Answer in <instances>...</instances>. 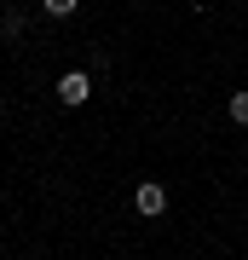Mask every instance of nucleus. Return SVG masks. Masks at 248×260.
<instances>
[{
	"label": "nucleus",
	"instance_id": "obj_3",
	"mask_svg": "<svg viewBox=\"0 0 248 260\" xmlns=\"http://www.w3.org/2000/svg\"><path fill=\"white\" fill-rule=\"evenodd\" d=\"M231 121H237V127H248V93H231Z\"/></svg>",
	"mask_w": 248,
	"mask_h": 260
},
{
	"label": "nucleus",
	"instance_id": "obj_4",
	"mask_svg": "<svg viewBox=\"0 0 248 260\" xmlns=\"http://www.w3.org/2000/svg\"><path fill=\"white\" fill-rule=\"evenodd\" d=\"M41 6H46V12H52V18H69V12H75V6H81V0H41Z\"/></svg>",
	"mask_w": 248,
	"mask_h": 260
},
{
	"label": "nucleus",
	"instance_id": "obj_1",
	"mask_svg": "<svg viewBox=\"0 0 248 260\" xmlns=\"http://www.w3.org/2000/svg\"><path fill=\"white\" fill-rule=\"evenodd\" d=\"M133 203H138V214H150V220H156V214H167V185H156V179H145V185L133 191Z\"/></svg>",
	"mask_w": 248,
	"mask_h": 260
},
{
	"label": "nucleus",
	"instance_id": "obj_2",
	"mask_svg": "<svg viewBox=\"0 0 248 260\" xmlns=\"http://www.w3.org/2000/svg\"><path fill=\"white\" fill-rule=\"evenodd\" d=\"M87 93H92V75H87V70H64L58 99H64V104H87Z\"/></svg>",
	"mask_w": 248,
	"mask_h": 260
}]
</instances>
